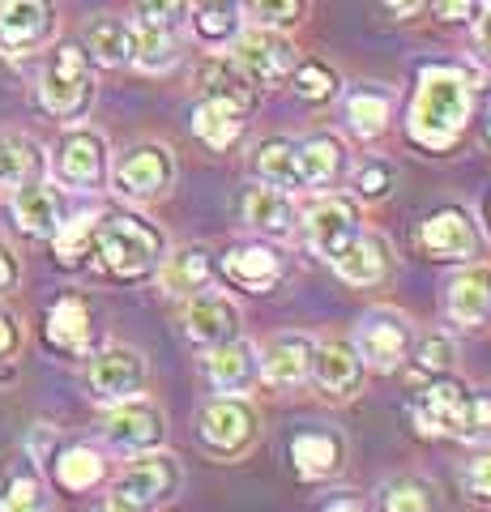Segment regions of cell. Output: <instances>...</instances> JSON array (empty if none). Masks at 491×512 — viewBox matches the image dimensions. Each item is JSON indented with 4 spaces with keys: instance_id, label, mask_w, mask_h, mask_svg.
<instances>
[{
    "instance_id": "6da1fadb",
    "label": "cell",
    "mask_w": 491,
    "mask_h": 512,
    "mask_svg": "<svg viewBox=\"0 0 491 512\" xmlns=\"http://www.w3.org/2000/svg\"><path fill=\"white\" fill-rule=\"evenodd\" d=\"M474 120V73L466 64L432 60L415 77V99L406 111L410 146L427 154H449Z\"/></svg>"
},
{
    "instance_id": "7a4b0ae2",
    "label": "cell",
    "mask_w": 491,
    "mask_h": 512,
    "mask_svg": "<svg viewBox=\"0 0 491 512\" xmlns=\"http://www.w3.org/2000/svg\"><path fill=\"white\" fill-rule=\"evenodd\" d=\"M415 427L423 436H449L483 444L491 440V389H474L466 380L432 376L410 402Z\"/></svg>"
},
{
    "instance_id": "3957f363",
    "label": "cell",
    "mask_w": 491,
    "mask_h": 512,
    "mask_svg": "<svg viewBox=\"0 0 491 512\" xmlns=\"http://www.w3.org/2000/svg\"><path fill=\"white\" fill-rule=\"evenodd\" d=\"M94 265L116 282H141L150 278L167 256V235L146 222L141 214H99L94 227V244H90Z\"/></svg>"
},
{
    "instance_id": "277c9868",
    "label": "cell",
    "mask_w": 491,
    "mask_h": 512,
    "mask_svg": "<svg viewBox=\"0 0 491 512\" xmlns=\"http://www.w3.org/2000/svg\"><path fill=\"white\" fill-rule=\"evenodd\" d=\"M94 103V64L86 56L82 43H56L43 60V73H39V107L56 120H82Z\"/></svg>"
},
{
    "instance_id": "5b68a950",
    "label": "cell",
    "mask_w": 491,
    "mask_h": 512,
    "mask_svg": "<svg viewBox=\"0 0 491 512\" xmlns=\"http://www.w3.org/2000/svg\"><path fill=\"white\" fill-rule=\"evenodd\" d=\"M257 436H261V414L244 393L240 397L218 393L197 414V440H201L205 453L218 457V461L244 457L248 448L257 444Z\"/></svg>"
},
{
    "instance_id": "8992f818",
    "label": "cell",
    "mask_w": 491,
    "mask_h": 512,
    "mask_svg": "<svg viewBox=\"0 0 491 512\" xmlns=\"http://www.w3.org/2000/svg\"><path fill=\"white\" fill-rule=\"evenodd\" d=\"M176 154L163 141H137V146L124 150L112 163V188L124 201H163L171 188H176Z\"/></svg>"
},
{
    "instance_id": "52a82bcc",
    "label": "cell",
    "mask_w": 491,
    "mask_h": 512,
    "mask_svg": "<svg viewBox=\"0 0 491 512\" xmlns=\"http://www.w3.org/2000/svg\"><path fill=\"white\" fill-rule=\"evenodd\" d=\"M231 60L248 73V82L257 90H282L299 64V47L287 39V30L244 26L231 39Z\"/></svg>"
},
{
    "instance_id": "ba28073f",
    "label": "cell",
    "mask_w": 491,
    "mask_h": 512,
    "mask_svg": "<svg viewBox=\"0 0 491 512\" xmlns=\"http://www.w3.org/2000/svg\"><path fill=\"white\" fill-rule=\"evenodd\" d=\"M355 355L372 372H398L415 346V325L398 308H368L355 325Z\"/></svg>"
},
{
    "instance_id": "9c48e42d",
    "label": "cell",
    "mask_w": 491,
    "mask_h": 512,
    "mask_svg": "<svg viewBox=\"0 0 491 512\" xmlns=\"http://www.w3.org/2000/svg\"><path fill=\"white\" fill-rule=\"evenodd\" d=\"M299 227H304L312 252L334 265L342 248L363 231V205L355 197H346V192H321V197L299 214Z\"/></svg>"
},
{
    "instance_id": "30bf717a",
    "label": "cell",
    "mask_w": 491,
    "mask_h": 512,
    "mask_svg": "<svg viewBox=\"0 0 491 512\" xmlns=\"http://www.w3.org/2000/svg\"><path fill=\"white\" fill-rule=\"evenodd\" d=\"M52 171L56 180L73 192H99L112 175V158H107V137L99 128H69L52 150Z\"/></svg>"
},
{
    "instance_id": "8fae6325",
    "label": "cell",
    "mask_w": 491,
    "mask_h": 512,
    "mask_svg": "<svg viewBox=\"0 0 491 512\" xmlns=\"http://www.w3.org/2000/svg\"><path fill=\"white\" fill-rule=\"evenodd\" d=\"M184 487V470H180V461L163 453V448H150V453H137L129 466L120 470L116 478V495L120 500H129L133 508L141 512H154L158 504H167V500H176Z\"/></svg>"
},
{
    "instance_id": "7c38bea8",
    "label": "cell",
    "mask_w": 491,
    "mask_h": 512,
    "mask_svg": "<svg viewBox=\"0 0 491 512\" xmlns=\"http://www.w3.org/2000/svg\"><path fill=\"white\" fill-rule=\"evenodd\" d=\"M90 397L103 406H116V402H129V397H141L150 384V363L137 346H103L99 355L90 359Z\"/></svg>"
},
{
    "instance_id": "4fadbf2b",
    "label": "cell",
    "mask_w": 491,
    "mask_h": 512,
    "mask_svg": "<svg viewBox=\"0 0 491 512\" xmlns=\"http://www.w3.org/2000/svg\"><path fill=\"white\" fill-rule=\"evenodd\" d=\"M103 440L124 457L150 453V448H163L167 440V414L158 410L146 397H129V402H116L103 419Z\"/></svg>"
},
{
    "instance_id": "5bb4252c",
    "label": "cell",
    "mask_w": 491,
    "mask_h": 512,
    "mask_svg": "<svg viewBox=\"0 0 491 512\" xmlns=\"http://www.w3.org/2000/svg\"><path fill=\"white\" fill-rule=\"evenodd\" d=\"M419 244L432 261H462L470 265L483 248V235H479V222L470 218V210L462 205H440L419 222Z\"/></svg>"
},
{
    "instance_id": "9a60e30c",
    "label": "cell",
    "mask_w": 491,
    "mask_h": 512,
    "mask_svg": "<svg viewBox=\"0 0 491 512\" xmlns=\"http://www.w3.org/2000/svg\"><path fill=\"white\" fill-rule=\"evenodd\" d=\"M56 35V0H0V56H30Z\"/></svg>"
},
{
    "instance_id": "2e32d148",
    "label": "cell",
    "mask_w": 491,
    "mask_h": 512,
    "mask_svg": "<svg viewBox=\"0 0 491 512\" xmlns=\"http://www.w3.org/2000/svg\"><path fill=\"white\" fill-rule=\"evenodd\" d=\"M184 338L210 350L218 342H231V338H244V312L240 303L223 291H193L184 303Z\"/></svg>"
},
{
    "instance_id": "e0dca14e",
    "label": "cell",
    "mask_w": 491,
    "mask_h": 512,
    "mask_svg": "<svg viewBox=\"0 0 491 512\" xmlns=\"http://www.w3.org/2000/svg\"><path fill=\"white\" fill-rule=\"evenodd\" d=\"M223 278L248 295H269L282 278H287V261H282V252L269 244V239H244V244L227 248Z\"/></svg>"
},
{
    "instance_id": "ac0fdd59",
    "label": "cell",
    "mask_w": 491,
    "mask_h": 512,
    "mask_svg": "<svg viewBox=\"0 0 491 512\" xmlns=\"http://www.w3.org/2000/svg\"><path fill=\"white\" fill-rule=\"evenodd\" d=\"M201 372H205V380H210V389H214V393L240 397V393H248L252 384L261 380V350L252 346L248 338L218 342V346L205 350Z\"/></svg>"
},
{
    "instance_id": "d6986e66",
    "label": "cell",
    "mask_w": 491,
    "mask_h": 512,
    "mask_svg": "<svg viewBox=\"0 0 491 512\" xmlns=\"http://www.w3.org/2000/svg\"><path fill=\"white\" fill-rule=\"evenodd\" d=\"M291 466L304 483L338 478L346 466V436L338 427H304L291 436Z\"/></svg>"
},
{
    "instance_id": "ffe728a7",
    "label": "cell",
    "mask_w": 491,
    "mask_h": 512,
    "mask_svg": "<svg viewBox=\"0 0 491 512\" xmlns=\"http://www.w3.org/2000/svg\"><path fill=\"white\" fill-rule=\"evenodd\" d=\"M312 350L316 342L308 333H274L261 350V380L269 389H299L312 376Z\"/></svg>"
},
{
    "instance_id": "44dd1931",
    "label": "cell",
    "mask_w": 491,
    "mask_h": 512,
    "mask_svg": "<svg viewBox=\"0 0 491 512\" xmlns=\"http://www.w3.org/2000/svg\"><path fill=\"white\" fill-rule=\"evenodd\" d=\"M363 359L355 355V346L351 342H316L312 350V384L321 389V397H334V402H346V397H355L359 393V384H363Z\"/></svg>"
},
{
    "instance_id": "7402d4cb",
    "label": "cell",
    "mask_w": 491,
    "mask_h": 512,
    "mask_svg": "<svg viewBox=\"0 0 491 512\" xmlns=\"http://www.w3.org/2000/svg\"><path fill=\"white\" fill-rule=\"evenodd\" d=\"M13 222L30 239H52L65 222V192L52 180H30L13 188Z\"/></svg>"
},
{
    "instance_id": "603a6c76",
    "label": "cell",
    "mask_w": 491,
    "mask_h": 512,
    "mask_svg": "<svg viewBox=\"0 0 491 512\" xmlns=\"http://www.w3.org/2000/svg\"><path fill=\"white\" fill-rule=\"evenodd\" d=\"M334 274L342 282H351V286H380V282H389V274H393L389 239L376 235V231H359L351 244L342 248L338 261H334Z\"/></svg>"
},
{
    "instance_id": "cb8c5ba5",
    "label": "cell",
    "mask_w": 491,
    "mask_h": 512,
    "mask_svg": "<svg viewBox=\"0 0 491 512\" xmlns=\"http://www.w3.org/2000/svg\"><path fill=\"white\" fill-rule=\"evenodd\" d=\"M248 171L252 180L265 188H282V192H308L304 188V171H299V141L295 137H265L252 146L248 154Z\"/></svg>"
},
{
    "instance_id": "d4e9b609",
    "label": "cell",
    "mask_w": 491,
    "mask_h": 512,
    "mask_svg": "<svg viewBox=\"0 0 491 512\" xmlns=\"http://www.w3.org/2000/svg\"><path fill=\"white\" fill-rule=\"evenodd\" d=\"M445 312L453 325L479 329L491 320V265H466L445 286Z\"/></svg>"
},
{
    "instance_id": "484cf974",
    "label": "cell",
    "mask_w": 491,
    "mask_h": 512,
    "mask_svg": "<svg viewBox=\"0 0 491 512\" xmlns=\"http://www.w3.org/2000/svg\"><path fill=\"white\" fill-rule=\"evenodd\" d=\"M393 90L385 82H359L342 94V116L346 128L359 137V141H376L389 133V120H393Z\"/></svg>"
},
{
    "instance_id": "4316f807",
    "label": "cell",
    "mask_w": 491,
    "mask_h": 512,
    "mask_svg": "<svg viewBox=\"0 0 491 512\" xmlns=\"http://www.w3.org/2000/svg\"><path fill=\"white\" fill-rule=\"evenodd\" d=\"M299 171H304V188L329 192L351 171V150L338 133H308L299 137Z\"/></svg>"
},
{
    "instance_id": "83f0119b",
    "label": "cell",
    "mask_w": 491,
    "mask_h": 512,
    "mask_svg": "<svg viewBox=\"0 0 491 512\" xmlns=\"http://www.w3.org/2000/svg\"><path fill=\"white\" fill-rule=\"evenodd\" d=\"M82 47L103 69H124V64H133V56H137V22L116 18V13H99V18L86 22Z\"/></svg>"
},
{
    "instance_id": "f1b7e54d",
    "label": "cell",
    "mask_w": 491,
    "mask_h": 512,
    "mask_svg": "<svg viewBox=\"0 0 491 512\" xmlns=\"http://www.w3.org/2000/svg\"><path fill=\"white\" fill-rule=\"evenodd\" d=\"M244 222L261 239H291L299 227V205H295V192H282V188H248L244 197Z\"/></svg>"
},
{
    "instance_id": "f546056e",
    "label": "cell",
    "mask_w": 491,
    "mask_h": 512,
    "mask_svg": "<svg viewBox=\"0 0 491 512\" xmlns=\"http://www.w3.org/2000/svg\"><path fill=\"white\" fill-rule=\"evenodd\" d=\"M197 86H201V94H214V99H227L231 107H240V111H248L252 116V107L261 103V90L248 82V73L235 64L231 56H223V52H214V56H205L201 64H197Z\"/></svg>"
},
{
    "instance_id": "4dcf8cb0",
    "label": "cell",
    "mask_w": 491,
    "mask_h": 512,
    "mask_svg": "<svg viewBox=\"0 0 491 512\" xmlns=\"http://www.w3.org/2000/svg\"><path fill=\"white\" fill-rule=\"evenodd\" d=\"M90 333H94V316L90 303L82 295H60L47 308V342L65 355H86L90 350Z\"/></svg>"
},
{
    "instance_id": "1f68e13d",
    "label": "cell",
    "mask_w": 491,
    "mask_h": 512,
    "mask_svg": "<svg viewBox=\"0 0 491 512\" xmlns=\"http://www.w3.org/2000/svg\"><path fill=\"white\" fill-rule=\"evenodd\" d=\"M154 274H158V286H163L167 295L188 299L193 291H201V286L210 282V274H214L210 248L184 244V248H176V252H167V256H163V265H158Z\"/></svg>"
},
{
    "instance_id": "d6a6232c",
    "label": "cell",
    "mask_w": 491,
    "mask_h": 512,
    "mask_svg": "<svg viewBox=\"0 0 491 512\" xmlns=\"http://www.w3.org/2000/svg\"><path fill=\"white\" fill-rule=\"evenodd\" d=\"M248 128V111L231 107L227 99H214V94H201L193 107V133L205 141L210 150H227L244 137Z\"/></svg>"
},
{
    "instance_id": "836d02e7",
    "label": "cell",
    "mask_w": 491,
    "mask_h": 512,
    "mask_svg": "<svg viewBox=\"0 0 491 512\" xmlns=\"http://www.w3.org/2000/svg\"><path fill=\"white\" fill-rule=\"evenodd\" d=\"M188 26H193V35L201 47H210V52H218V47H231V39L240 35V30L248 26L244 22V9L240 0H193V13H188Z\"/></svg>"
},
{
    "instance_id": "e575fe53",
    "label": "cell",
    "mask_w": 491,
    "mask_h": 512,
    "mask_svg": "<svg viewBox=\"0 0 491 512\" xmlns=\"http://www.w3.org/2000/svg\"><path fill=\"white\" fill-rule=\"evenodd\" d=\"M43 180V150L26 133H0V188Z\"/></svg>"
},
{
    "instance_id": "d590c367",
    "label": "cell",
    "mask_w": 491,
    "mask_h": 512,
    "mask_svg": "<svg viewBox=\"0 0 491 512\" xmlns=\"http://www.w3.org/2000/svg\"><path fill=\"white\" fill-rule=\"evenodd\" d=\"M376 512H440V495L427 478L398 474L376 487Z\"/></svg>"
},
{
    "instance_id": "8d00e7d4",
    "label": "cell",
    "mask_w": 491,
    "mask_h": 512,
    "mask_svg": "<svg viewBox=\"0 0 491 512\" xmlns=\"http://www.w3.org/2000/svg\"><path fill=\"white\" fill-rule=\"evenodd\" d=\"M52 474H56V483L65 487V491H90V487H99L103 478H107V461H103L99 448L69 444L65 453H56Z\"/></svg>"
},
{
    "instance_id": "74e56055",
    "label": "cell",
    "mask_w": 491,
    "mask_h": 512,
    "mask_svg": "<svg viewBox=\"0 0 491 512\" xmlns=\"http://www.w3.org/2000/svg\"><path fill=\"white\" fill-rule=\"evenodd\" d=\"M295 90V99H304V103H329V99H338L342 94V73L334 69L329 60H316V56H299L295 64V73H291V82Z\"/></svg>"
},
{
    "instance_id": "f35d334b",
    "label": "cell",
    "mask_w": 491,
    "mask_h": 512,
    "mask_svg": "<svg viewBox=\"0 0 491 512\" xmlns=\"http://www.w3.org/2000/svg\"><path fill=\"white\" fill-rule=\"evenodd\" d=\"M184 56V43H180V30H146L137 26V56H133V69L141 73H167L176 69Z\"/></svg>"
},
{
    "instance_id": "ab89813d",
    "label": "cell",
    "mask_w": 491,
    "mask_h": 512,
    "mask_svg": "<svg viewBox=\"0 0 491 512\" xmlns=\"http://www.w3.org/2000/svg\"><path fill=\"white\" fill-rule=\"evenodd\" d=\"M244 22L265 26V30H295L308 22L312 0H240Z\"/></svg>"
},
{
    "instance_id": "60d3db41",
    "label": "cell",
    "mask_w": 491,
    "mask_h": 512,
    "mask_svg": "<svg viewBox=\"0 0 491 512\" xmlns=\"http://www.w3.org/2000/svg\"><path fill=\"white\" fill-rule=\"evenodd\" d=\"M351 175V197L359 205H376V201H385L393 184H398V167L389 163V158H363L359 167L346 171Z\"/></svg>"
},
{
    "instance_id": "b9f144b4",
    "label": "cell",
    "mask_w": 491,
    "mask_h": 512,
    "mask_svg": "<svg viewBox=\"0 0 491 512\" xmlns=\"http://www.w3.org/2000/svg\"><path fill=\"white\" fill-rule=\"evenodd\" d=\"M94 227H99V214H77V218L60 222V231L52 235V244H56V256H60V265H65V269H77L90 256Z\"/></svg>"
},
{
    "instance_id": "7bdbcfd3",
    "label": "cell",
    "mask_w": 491,
    "mask_h": 512,
    "mask_svg": "<svg viewBox=\"0 0 491 512\" xmlns=\"http://www.w3.org/2000/svg\"><path fill=\"white\" fill-rule=\"evenodd\" d=\"M410 359H415V372L419 376H449L453 363H457V342L449 333H423V338L410 346Z\"/></svg>"
},
{
    "instance_id": "ee69618b",
    "label": "cell",
    "mask_w": 491,
    "mask_h": 512,
    "mask_svg": "<svg viewBox=\"0 0 491 512\" xmlns=\"http://www.w3.org/2000/svg\"><path fill=\"white\" fill-rule=\"evenodd\" d=\"M193 0H133V18L146 30H184Z\"/></svg>"
},
{
    "instance_id": "f6af8a7d",
    "label": "cell",
    "mask_w": 491,
    "mask_h": 512,
    "mask_svg": "<svg viewBox=\"0 0 491 512\" xmlns=\"http://www.w3.org/2000/svg\"><path fill=\"white\" fill-rule=\"evenodd\" d=\"M0 512H47V491L35 474H13L0 491Z\"/></svg>"
},
{
    "instance_id": "bcb514c9",
    "label": "cell",
    "mask_w": 491,
    "mask_h": 512,
    "mask_svg": "<svg viewBox=\"0 0 491 512\" xmlns=\"http://www.w3.org/2000/svg\"><path fill=\"white\" fill-rule=\"evenodd\" d=\"M462 487L474 504H483L491 508V448H483L474 461H466V470H462Z\"/></svg>"
},
{
    "instance_id": "7dc6e473",
    "label": "cell",
    "mask_w": 491,
    "mask_h": 512,
    "mask_svg": "<svg viewBox=\"0 0 491 512\" xmlns=\"http://www.w3.org/2000/svg\"><path fill=\"white\" fill-rule=\"evenodd\" d=\"M423 9H432L440 26H470L483 13V0H427Z\"/></svg>"
},
{
    "instance_id": "c3c4849f",
    "label": "cell",
    "mask_w": 491,
    "mask_h": 512,
    "mask_svg": "<svg viewBox=\"0 0 491 512\" xmlns=\"http://www.w3.org/2000/svg\"><path fill=\"white\" fill-rule=\"evenodd\" d=\"M470 47H474V60L491 69V13H479V18L470 22Z\"/></svg>"
},
{
    "instance_id": "681fc988",
    "label": "cell",
    "mask_w": 491,
    "mask_h": 512,
    "mask_svg": "<svg viewBox=\"0 0 491 512\" xmlns=\"http://www.w3.org/2000/svg\"><path fill=\"white\" fill-rule=\"evenodd\" d=\"M22 269H18V256H13L5 244H0V295H9L13 286H18Z\"/></svg>"
},
{
    "instance_id": "f907efd6",
    "label": "cell",
    "mask_w": 491,
    "mask_h": 512,
    "mask_svg": "<svg viewBox=\"0 0 491 512\" xmlns=\"http://www.w3.org/2000/svg\"><path fill=\"white\" fill-rule=\"evenodd\" d=\"M52 444H56V427L39 423L35 431H30V457H35V461H47V453H52Z\"/></svg>"
},
{
    "instance_id": "816d5d0a",
    "label": "cell",
    "mask_w": 491,
    "mask_h": 512,
    "mask_svg": "<svg viewBox=\"0 0 491 512\" xmlns=\"http://www.w3.org/2000/svg\"><path fill=\"white\" fill-rule=\"evenodd\" d=\"M18 342H22V333H18V320L0 312V359H9L13 350H18Z\"/></svg>"
},
{
    "instance_id": "f5cc1de1",
    "label": "cell",
    "mask_w": 491,
    "mask_h": 512,
    "mask_svg": "<svg viewBox=\"0 0 491 512\" xmlns=\"http://www.w3.org/2000/svg\"><path fill=\"white\" fill-rule=\"evenodd\" d=\"M380 5H385L398 22H410V18H415V13L427 5V0H380Z\"/></svg>"
},
{
    "instance_id": "db71d44e",
    "label": "cell",
    "mask_w": 491,
    "mask_h": 512,
    "mask_svg": "<svg viewBox=\"0 0 491 512\" xmlns=\"http://www.w3.org/2000/svg\"><path fill=\"white\" fill-rule=\"evenodd\" d=\"M321 512H368V508H363V500H355V495H334Z\"/></svg>"
},
{
    "instance_id": "11a10c76",
    "label": "cell",
    "mask_w": 491,
    "mask_h": 512,
    "mask_svg": "<svg viewBox=\"0 0 491 512\" xmlns=\"http://www.w3.org/2000/svg\"><path fill=\"white\" fill-rule=\"evenodd\" d=\"M99 512H141V508H133L129 500H120V495L112 491V495H107V500L99 504Z\"/></svg>"
},
{
    "instance_id": "9f6ffc18",
    "label": "cell",
    "mask_w": 491,
    "mask_h": 512,
    "mask_svg": "<svg viewBox=\"0 0 491 512\" xmlns=\"http://www.w3.org/2000/svg\"><path fill=\"white\" fill-rule=\"evenodd\" d=\"M483 146L491 150V111H487V120H483Z\"/></svg>"
},
{
    "instance_id": "6f0895ef",
    "label": "cell",
    "mask_w": 491,
    "mask_h": 512,
    "mask_svg": "<svg viewBox=\"0 0 491 512\" xmlns=\"http://www.w3.org/2000/svg\"><path fill=\"white\" fill-rule=\"evenodd\" d=\"M483 13H491V0H483Z\"/></svg>"
}]
</instances>
